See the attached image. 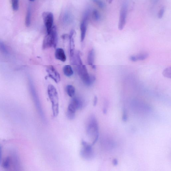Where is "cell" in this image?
<instances>
[{
	"mask_svg": "<svg viewBox=\"0 0 171 171\" xmlns=\"http://www.w3.org/2000/svg\"><path fill=\"white\" fill-rule=\"evenodd\" d=\"M86 129L87 136L92 140L93 145L97 141L99 136L98 123L95 116L90 117Z\"/></svg>",
	"mask_w": 171,
	"mask_h": 171,
	"instance_id": "1",
	"label": "cell"
},
{
	"mask_svg": "<svg viewBox=\"0 0 171 171\" xmlns=\"http://www.w3.org/2000/svg\"><path fill=\"white\" fill-rule=\"evenodd\" d=\"M48 93L51 103L53 115L56 117L59 112V98L58 92L53 85H49L48 88Z\"/></svg>",
	"mask_w": 171,
	"mask_h": 171,
	"instance_id": "2",
	"label": "cell"
},
{
	"mask_svg": "<svg viewBox=\"0 0 171 171\" xmlns=\"http://www.w3.org/2000/svg\"><path fill=\"white\" fill-rule=\"evenodd\" d=\"M67 108V116L68 119L75 118L76 113L77 110L82 108L84 106V101L78 97H73Z\"/></svg>",
	"mask_w": 171,
	"mask_h": 171,
	"instance_id": "3",
	"label": "cell"
},
{
	"mask_svg": "<svg viewBox=\"0 0 171 171\" xmlns=\"http://www.w3.org/2000/svg\"><path fill=\"white\" fill-rule=\"evenodd\" d=\"M79 75L84 84L90 86L95 82L96 78L93 75H90L88 72L86 66L81 63L76 65Z\"/></svg>",
	"mask_w": 171,
	"mask_h": 171,
	"instance_id": "4",
	"label": "cell"
},
{
	"mask_svg": "<svg viewBox=\"0 0 171 171\" xmlns=\"http://www.w3.org/2000/svg\"><path fill=\"white\" fill-rule=\"evenodd\" d=\"M58 42L57 28L53 26L50 32L47 34L43 42L42 48L46 49L53 47L56 48Z\"/></svg>",
	"mask_w": 171,
	"mask_h": 171,
	"instance_id": "5",
	"label": "cell"
},
{
	"mask_svg": "<svg viewBox=\"0 0 171 171\" xmlns=\"http://www.w3.org/2000/svg\"><path fill=\"white\" fill-rule=\"evenodd\" d=\"M82 146L80 151L81 156L87 160H90L93 158L94 157V153L92 144L83 141L82 142Z\"/></svg>",
	"mask_w": 171,
	"mask_h": 171,
	"instance_id": "6",
	"label": "cell"
},
{
	"mask_svg": "<svg viewBox=\"0 0 171 171\" xmlns=\"http://www.w3.org/2000/svg\"><path fill=\"white\" fill-rule=\"evenodd\" d=\"M29 85H30L31 95L32 96L36 108H37L38 113H39L40 116L42 119V121H43L44 122H46L45 117L43 111L39 97H38L32 82L31 81H29Z\"/></svg>",
	"mask_w": 171,
	"mask_h": 171,
	"instance_id": "7",
	"label": "cell"
},
{
	"mask_svg": "<svg viewBox=\"0 0 171 171\" xmlns=\"http://www.w3.org/2000/svg\"><path fill=\"white\" fill-rule=\"evenodd\" d=\"M42 17L45 26L46 27L47 33H49L50 32L53 26V15L50 12H44L42 13Z\"/></svg>",
	"mask_w": 171,
	"mask_h": 171,
	"instance_id": "8",
	"label": "cell"
},
{
	"mask_svg": "<svg viewBox=\"0 0 171 171\" xmlns=\"http://www.w3.org/2000/svg\"><path fill=\"white\" fill-rule=\"evenodd\" d=\"M127 6L126 4H124L121 8L119 15L118 23L119 30H122L124 27L127 21Z\"/></svg>",
	"mask_w": 171,
	"mask_h": 171,
	"instance_id": "9",
	"label": "cell"
},
{
	"mask_svg": "<svg viewBox=\"0 0 171 171\" xmlns=\"http://www.w3.org/2000/svg\"><path fill=\"white\" fill-rule=\"evenodd\" d=\"M89 15L87 13H85L80 24L81 39V41L82 42L84 41L86 35L87 22L88 21Z\"/></svg>",
	"mask_w": 171,
	"mask_h": 171,
	"instance_id": "10",
	"label": "cell"
},
{
	"mask_svg": "<svg viewBox=\"0 0 171 171\" xmlns=\"http://www.w3.org/2000/svg\"><path fill=\"white\" fill-rule=\"evenodd\" d=\"M47 72L49 77L54 81L56 83H58L60 81V74L54 67L50 66L47 67Z\"/></svg>",
	"mask_w": 171,
	"mask_h": 171,
	"instance_id": "11",
	"label": "cell"
},
{
	"mask_svg": "<svg viewBox=\"0 0 171 171\" xmlns=\"http://www.w3.org/2000/svg\"><path fill=\"white\" fill-rule=\"evenodd\" d=\"M76 32L74 30H72L71 31L69 35L70 40V55L71 59L74 57L75 55V37Z\"/></svg>",
	"mask_w": 171,
	"mask_h": 171,
	"instance_id": "12",
	"label": "cell"
},
{
	"mask_svg": "<svg viewBox=\"0 0 171 171\" xmlns=\"http://www.w3.org/2000/svg\"><path fill=\"white\" fill-rule=\"evenodd\" d=\"M55 56L56 59L63 62L66 61L67 58L66 54L63 49L62 48H58L56 49Z\"/></svg>",
	"mask_w": 171,
	"mask_h": 171,
	"instance_id": "13",
	"label": "cell"
},
{
	"mask_svg": "<svg viewBox=\"0 0 171 171\" xmlns=\"http://www.w3.org/2000/svg\"><path fill=\"white\" fill-rule=\"evenodd\" d=\"M95 52L93 49H91L89 52L87 57V62L88 65L91 66L94 69L96 68V66L94 64L95 62Z\"/></svg>",
	"mask_w": 171,
	"mask_h": 171,
	"instance_id": "14",
	"label": "cell"
},
{
	"mask_svg": "<svg viewBox=\"0 0 171 171\" xmlns=\"http://www.w3.org/2000/svg\"><path fill=\"white\" fill-rule=\"evenodd\" d=\"M148 54L147 53L142 54L136 56H131L130 57V60L133 62H136L138 60H144L147 58Z\"/></svg>",
	"mask_w": 171,
	"mask_h": 171,
	"instance_id": "15",
	"label": "cell"
},
{
	"mask_svg": "<svg viewBox=\"0 0 171 171\" xmlns=\"http://www.w3.org/2000/svg\"><path fill=\"white\" fill-rule=\"evenodd\" d=\"M63 70L65 75L68 77L72 76L73 74L72 68L70 65H65L63 67Z\"/></svg>",
	"mask_w": 171,
	"mask_h": 171,
	"instance_id": "16",
	"label": "cell"
},
{
	"mask_svg": "<svg viewBox=\"0 0 171 171\" xmlns=\"http://www.w3.org/2000/svg\"><path fill=\"white\" fill-rule=\"evenodd\" d=\"M67 95L70 97L72 98L75 96V89L73 86L71 85H67L66 88Z\"/></svg>",
	"mask_w": 171,
	"mask_h": 171,
	"instance_id": "17",
	"label": "cell"
},
{
	"mask_svg": "<svg viewBox=\"0 0 171 171\" xmlns=\"http://www.w3.org/2000/svg\"><path fill=\"white\" fill-rule=\"evenodd\" d=\"M11 164L12 163H11L10 157L8 156L4 159L2 163V166L4 168L7 169L10 168Z\"/></svg>",
	"mask_w": 171,
	"mask_h": 171,
	"instance_id": "18",
	"label": "cell"
},
{
	"mask_svg": "<svg viewBox=\"0 0 171 171\" xmlns=\"http://www.w3.org/2000/svg\"><path fill=\"white\" fill-rule=\"evenodd\" d=\"M31 12L30 7L28 8L27 11L26 17L25 24L27 27H29L30 26L31 22Z\"/></svg>",
	"mask_w": 171,
	"mask_h": 171,
	"instance_id": "19",
	"label": "cell"
},
{
	"mask_svg": "<svg viewBox=\"0 0 171 171\" xmlns=\"http://www.w3.org/2000/svg\"><path fill=\"white\" fill-rule=\"evenodd\" d=\"M63 21L64 23L68 24L71 23L72 21V17L71 15L69 13H66L64 15L63 17Z\"/></svg>",
	"mask_w": 171,
	"mask_h": 171,
	"instance_id": "20",
	"label": "cell"
},
{
	"mask_svg": "<svg viewBox=\"0 0 171 171\" xmlns=\"http://www.w3.org/2000/svg\"><path fill=\"white\" fill-rule=\"evenodd\" d=\"M92 17H93V19L97 22L99 21L101 19L99 13L96 10H93V13H92Z\"/></svg>",
	"mask_w": 171,
	"mask_h": 171,
	"instance_id": "21",
	"label": "cell"
},
{
	"mask_svg": "<svg viewBox=\"0 0 171 171\" xmlns=\"http://www.w3.org/2000/svg\"><path fill=\"white\" fill-rule=\"evenodd\" d=\"M19 0H11L13 10L17 11L19 9Z\"/></svg>",
	"mask_w": 171,
	"mask_h": 171,
	"instance_id": "22",
	"label": "cell"
},
{
	"mask_svg": "<svg viewBox=\"0 0 171 171\" xmlns=\"http://www.w3.org/2000/svg\"><path fill=\"white\" fill-rule=\"evenodd\" d=\"M171 71L170 67L165 69L163 72V76L166 77L171 78Z\"/></svg>",
	"mask_w": 171,
	"mask_h": 171,
	"instance_id": "23",
	"label": "cell"
},
{
	"mask_svg": "<svg viewBox=\"0 0 171 171\" xmlns=\"http://www.w3.org/2000/svg\"><path fill=\"white\" fill-rule=\"evenodd\" d=\"M92 1L95 3L100 8H103L104 7V4L102 0H92Z\"/></svg>",
	"mask_w": 171,
	"mask_h": 171,
	"instance_id": "24",
	"label": "cell"
},
{
	"mask_svg": "<svg viewBox=\"0 0 171 171\" xmlns=\"http://www.w3.org/2000/svg\"><path fill=\"white\" fill-rule=\"evenodd\" d=\"M165 12V8L163 7L160 10H159L158 15V16L159 19H161L163 18L164 13Z\"/></svg>",
	"mask_w": 171,
	"mask_h": 171,
	"instance_id": "25",
	"label": "cell"
},
{
	"mask_svg": "<svg viewBox=\"0 0 171 171\" xmlns=\"http://www.w3.org/2000/svg\"><path fill=\"white\" fill-rule=\"evenodd\" d=\"M122 120L124 122H126L127 120V111L125 109H124L123 111Z\"/></svg>",
	"mask_w": 171,
	"mask_h": 171,
	"instance_id": "26",
	"label": "cell"
},
{
	"mask_svg": "<svg viewBox=\"0 0 171 171\" xmlns=\"http://www.w3.org/2000/svg\"><path fill=\"white\" fill-rule=\"evenodd\" d=\"M0 49L3 53H6L7 52V49L6 47L1 42H0Z\"/></svg>",
	"mask_w": 171,
	"mask_h": 171,
	"instance_id": "27",
	"label": "cell"
},
{
	"mask_svg": "<svg viewBox=\"0 0 171 171\" xmlns=\"http://www.w3.org/2000/svg\"><path fill=\"white\" fill-rule=\"evenodd\" d=\"M2 162V147L0 145V164Z\"/></svg>",
	"mask_w": 171,
	"mask_h": 171,
	"instance_id": "28",
	"label": "cell"
},
{
	"mask_svg": "<svg viewBox=\"0 0 171 171\" xmlns=\"http://www.w3.org/2000/svg\"><path fill=\"white\" fill-rule=\"evenodd\" d=\"M113 163L114 166H116L118 165V161L117 159H114L113 161Z\"/></svg>",
	"mask_w": 171,
	"mask_h": 171,
	"instance_id": "29",
	"label": "cell"
},
{
	"mask_svg": "<svg viewBox=\"0 0 171 171\" xmlns=\"http://www.w3.org/2000/svg\"><path fill=\"white\" fill-rule=\"evenodd\" d=\"M97 97L96 96H95V97H94V106H95L97 105Z\"/></svg>",
	"mask_w": 171,
	"mask_h": 171,
	"instance_id": "30",
	"label": "cell"
},
{
	"mask_svg": "<svg viewBox=\"0 0 171 171\" xmlns=\"http://www.w3.org/2000/svg\"><path fill=\"white\" fill-rule=\"evenodd\" d=\"M106 1H107L108 3L109 4H110L112 3V2L113 1V0H106Z\"/></svg>",
	"mask_w": 171,
	"mask_h": 171,
	"instance_id": "31",
	"label": "cell"
},
{
	"mask_svg": "<svg viewBox=\"0 0 171 171\" xmlns=\"http://www.w3.org/2000/svg\"><path fill=\"white\" fill-rule=\"evenodd\" d=\"M29 1H34L35 0H29Z\"/></svg>",
	"mask_w": 171,
	"mask_h": 171,
	"instance_id": "32",
	"label": "cell"
},
{
	"mask_svg": "<svg viewBox=\"0 0 171 171\" xmlns=\"http://www.w3.org/2000/svg\"><path fill=\"white\" fill-rule=\"evenodd\" d=\"M154 1H157V0H154Z\"/></svg>",
	"mask_w": 171,
	"mask_h": 171,
	"instance_id": "33",
	"label": "cell"
}]
</instances>
